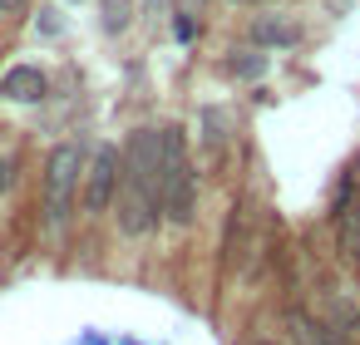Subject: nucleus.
Here are the masks:
<instances>
[{
	"mask_svg": "<svg viewBox=\"0 0 360 345\" xmlns=\"http://www.w3.org/2000/svg\"><path fill=\"white\" fill-rule=\"evenodd\" d=\"M119 227L129 237H148L158 222V134L139 129L119 158Z\"/></svg>",
	"mask_w": 360,
	"mask_h": 345,
	"instance_id": "nucleus-1",
	"label": "nucleus"
},
{
	"mask_svg": "<svg viewBox=\"0 0 360 345\" xmlns=\"http://www.w3.org/2000/svg\"><path fill=\"white\" fill-rule=\"evenodd\" d=\"M158 197H163V212L188 227L193 222V207H198V178L188 168V143H183V129H163L158 134Z\"/></svg>",
	"mask_w": 360,
	"mask_h": 345,
	"instance_id": "nucleus-2",
	"label": "nucleus"
},
{
	"mask_svg": "<svg viewBox=\"0 0 360 345\" xmlns=\"http://www.w3.org/2000/svg\"><path fill=\"white\" fill-rule=\"evenodd\" d=\"M75 188H79V148L75 143H60L50 153V168H45V212H50V227H65L70 222Z\"/></svg>",
	"mask_w": 360,
	"mask_h": 345,
	"instance_id": "nucleus-3",
	"label": "nucleus"
},
{
	"mask_svg": "<svg viewBox=\"0 0 360 345\" xmlns=\"http://www.w3.org/2000/svg\"><path fill=\"white\" fill-rule=\"evenodd\" d=\"M114 183H119V153L114 148H99L94 163H89V183H84V207L89 212H104L114 202Z\"/></svg>",
	"mask_w": 360,
	"mask_h": 345,
	"instance_id": "nucleus-4",
	"label": "nucleus"
},
{
	"mask_svg": "<svg viewBox=\"0 0 360 345\" xmlns=\"http://www.w3.org/2000/svg\"><path fill=\"white\" fill-rule=\"evenodd\" d=\"M45 74L40 70H30V65H15V70H6V79H0V94L6 99H15V104H35V99H45Z\"/></svg>",
	"mask_w": 360,
	"mask_h": 345,
	"instance_id": "nucleus-5",
	"label": "nucleus"
},
{
	"mask_svg": "<svg viewBox=\"0 0 360 345\" xmlns=\"http://www.w3.org/2000/svg\"><path fill=\"white\" fill-rule=\"evenodd\" d=\"M291 340L296 345H345L326 320H311L306 311H291Z\"/></svg>",
	"mask_w": 360,
	"mask_h": 345,
	"instance_id": "nucleus-6",
	"label": "nucleus"
},
{
	"mask_svg": "<svg viewBox=\"0 0 360 345\" xmlns=\"http://www.w3.org/2000/svg\"><path fill=\"white\" fill-rule=\"evenodd\" d=\"M340 252L345 256H360V202L340 217Z\"/></svg>",
	"mask_w": 360,
	"mask_h": 345,
	"instance_id": "nucleus-7",
	"label": "nucleus"
},
{
	"mask_svg": "<svg viewBox=\"0 0 360 345\" xmlns=\"http://www.w3.org/2000/svg\"><path fill=\"white\" fill-rule=\"evenodd\" d=\"M252 35H257L262 45H291V40H296V30H291V25H257Z\"/></svg>",
	"mask_w": 360,
	"mask_h": 345,
	"instance_id": "nucleus-8",
	"label": "nucleus"
},
{
	"mask_svg": "<svg viewBox=\"0 0 360 345\" xmlns=\"http://www.w3.org/2000/svg\"><path fill=\"white\" fill-rule=\"evenodd\" d=\"M0 11H6V15H15V11H25V0H0Z\"/></svg>",
	"mask_w": 360,
	"mask_h": 345,
	"instance_id": "nucleus-9",
	"label": "nucleus"
},
{
	"mask_svg": "<svg viewBox=\"0 0 360 345\" xmlns=\"http://www.w3.org/2000/svg\"><path fill=\"white\" fill-rule=\"evenodd\" d=\"M6 188H11V163L0 158V193H6Z\"/></svg>",
	"mask_w": 360,
	"mask_h": 345,
	"instance_id": "nucleus-10",
	"label": "nucleus"
},
{
	"mask_svg": "<svg viewBox=\"0 0 360 345\" xmlns=\"http://www.w3.org/2000/svg\"><path fill=\"white\" fill-rule=\"evenodd\" d=\"M188 6H202V0H188Z\"/></svg>",
	"mask_w": 360,
	"mask_h": 345,
	"instance_id": "nucleus-11",
	"label": "nucleus"
}]
</instances>
